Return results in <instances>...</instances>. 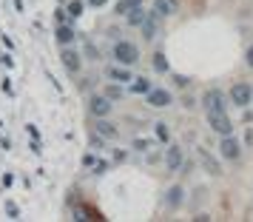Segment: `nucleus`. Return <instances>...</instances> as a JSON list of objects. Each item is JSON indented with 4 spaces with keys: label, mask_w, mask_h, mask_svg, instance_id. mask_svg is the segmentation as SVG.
<instances>
[{
    "label": "nucleus",
    "mask_w": 253,
    "mask_h": 222,
    "mask_svg": "<svg viewBox=\"0 0 253 222\" xmlns=\"http://www.w3.org/2000/svg\"><path fill=\"white\" fill-rule=\"evenodd\" d=\"M114 60L120 66H134L139 60V48L137 43H131V40H117L114 43Z\"/></svg>",
    "instance_id": "obj_1"
},
{
    "label": "nucleus",
    "mask_w": 253,
    "mask_h": 222,
    "mask_svg": "<svg viewBox=\"0 0 253 222\" xmlns=\"http://www.w3.org/2000/svg\"><path fill=\"white\" fill-rule=\"evenodd\" d=\"M202 105H205V114H213V111H228V97L219 89H208L202 94Z\"/></svg>",
    "instance_id": "obj_2"
},
{
    "label": "nucleus",
    "mask_w": 253,
    "mask_h": 222,
    "mask_svg": "<svg viewBox=\"0 0 253 222\" xmlns=\"http://www.w3.org/2000/svg\"><path fill=\"white\" fill-rule=\"evenodd\" d=\"M228 100L236 105V108H248V105L253 103V86H248V83H233Z\"/></svg>",
    "instance_id": "obj_3"
},
{
    "label": "nucleus",
    "mask_w": 253,
    "mask_h": 222,
    "mask_svg": "<svg viewBox=\"0 0 253 222\" xmlns=\"http://www.w3.org/2000/svg\"><path fill=\"white\" fill-rule=\"evenodd\" d=\"M208 126H211V131H216L219 137L233 134V120L228 117V111H213V114H208Z\"/></svg>",
    "instance_id": "obj_4"
},
{
    "label": "nucleus",
    "mask_w": 253,
    "mask_h": 222,
    "mask_svg": "<svg viewBox=\"0 0 253 222\" xmlns=\"http://www.w3.org/2000/svg\"><path fill=\"white\" fill-rule=\"evenodd\" d=\"M60 60H63V66H66V71H69V74H80V69H83V54H80L74 46H63V51H60Z\"/></svg>",
    "instance_id": "obj_5"
},
{
    "label": "nucleus",
    "mask_w": 253,
    "mask_h": 222,
    "mask_svg": "<svg viewBox=\"0 0 253 222\" xmlns=\"http://www.w3.org/2000/svg\"><path fill=\"white\" fill-rule=\"evenodd\" d=\"M219 154H222V160H230V163H236V160L242 157L239 140H236L233 134H225V137H222V142H219Z\"/></svg>",
    "instance_id": "obj_6"
},
{
    "label": "nucleus",
    "mask_w": 253,
    "mask_h": 222,
    "mask_svg": "<svg viewBox=\"0 0 253 222\" xmlns=\"http://www.w3.org/2000/svg\"><path fill=\"white\" fill-rule=\"evenodd\" d=\"M185 154H182V145H176V142H165V168L168 171H179V165H182Z\"/></svg>",
    "instance_id": "obj_7"
},
{
    "label": "nucleus",
    "mask_w": 253,
    "mask_h": 222,
    "mask_svg": "<svg viewBox=\"0 0 253 222\" xmlns=\"http://www.w3.org/2000/svg\"><path fill=\"white\" fill-rule=\"evenodd\" d=\"M111 108H114V103H111L105 94H94L91 100H88V111H91L94 117H108Z\"/></svg>",
    "instance_id": "obj_8"
},
{
    "label": "nucleus",
    "mask_w": 253,
    "mask_h": 222,
    "mask_svg": "<svg viewBox=\"0 0 253 222\" xmlns=\"http://www.w3.org/2000/svg\"><path fill=\"white\" fill-rule=\"evenodd\" d=\"M171 91H168V89H154V86H151V91L145 94V103L151 105V108H165V105H171Z\"/></svg>",
    "instance_id": "obj_9"
},
{
    "label": "nucleus",
    "mask_w": 253,
    "mask_h": 222,
    "mask_svg": "<svg viewBox=\"0 0 253 222\" xmlns=\"http://www.w3.org/2000/svg\"><path fill=\"white\" fill-rule=\"evenodd\" d=\"M54 37H57L60 46H74V40H77L74 23H57V29H54Z\"/></svg>",
    "instance_id": "obj_10"
},
{
    "label": "nucleus",
    "mask_w": 253,
    "mask_h": 222,
    "mask_svg": "<svg viewBox=\"0 0 253 222\" xmlns=\"http://www.w3.org/2000/svg\"><path fill=\"white\" fill-rule=\"evenodd\" d=\"M105 77L126 86V83H131L134 74H131V66H120V63H117V66H108V69H105Z\"/></svg>",
    "instance_id": "obj_11"
},
{
    "label": "nucleus",
    "mask_w": 253,
    "mask_h": 222,
    "mask_svg": "<svg viewBox=\"0 0 253 222\" xmlns=\"http://www.w3.org/2000/svg\"><path fill=\"white\" fill-rule=\"evenodd\" d=\"M139 29H142V37H145V40H154V37H157V29H160V17H157L154 12H148L145 17H142Z\"/></svg>",
    "instance_id": "obj_12"
},
{
    "label": "nucleus",
    "mask_w": 253,
    "mask_h": 222,
    "mask_svg": "<svg viewBox=\"0 0 253 222\" xmlns=\"http://www.w3.org/2000/svg\"><path fill=\"white\" fill-rule=\"evenodd\" d=\"M151 12L157 14L160 20H165V17H171L176 12V0H154V9Z\"/></svg>",
    "instance_id": "obj_13"
},
{
    "label": "nucleus",
    "mask_w": 253,
    "mask_h": 222,
    "mask_svg": "<svg viewBox=\"0 0 253 222\" xmlns=\"http://www.w3.org/2000/svg\"><path fill=\"white\" fill-rule=\"evenodd\" d=\"M182 185H171L168 188V191H165V205H168V208H179V205H182Z\"/></svg>",
    "instance_id": "obj_14"
},
{
    "label": "nucleus",
    "mask_w": 253,
    "mask_h": 222,
    "mask_svg": "<svg viewBox=\"0 0 253 222\" xmlns=\"http://www.w3.org/2000/svg\"><path fill=\"white\" fill-rule=\"evenodd\" d=\"M94 129H97V134H100L103 140H114V137H117L114 123H108L105 117H97V126H94Z\"/></svg>",
    "instance_id": "obj_15"
},
{
    "label": "nucleus",
    "mask_w": 253,
    "mask_h": 222,
    "mask_svg": "<svg viewBox=\"0 0 253 222\" xmlns=\"http://www.w3.org/2000/svg\"><path fill=\"white\" fill-rule=\"evenodd\" d=\"M131 91L134 94H148L151 91V80L148 77H131Z\"/></svg>",
    "instance_id": "obj_16"
},
{
    "label": "nucleus",
    "mask_w": 253,
    "mask_h": 222,
    "mask_svg": "<svg viewBox=\"0 0 253 222\" xmlns=\"http://www.w3.org/2000/svg\"><path fill=\"white\" fill-rule=\"evenodd\" d=\"M151 63H154V71H160V74H168V71H171V63H168V57H165L162 51H157Z\"/></svg>",
    "instance_id": "obj_17"
},
{
    "label": "nucleus",
    "mask_w": 253,
    "mask_h": 222,
    "mask_svg": "<svg viewBox=\"0 0 253 222\" xmlns=\"http://www.w3.org/2000/svg\"><path fill=\"white\" fill-rule=\"evenodd\" d=\"M134 6H142V0H117V6H114V12L120 14V17H126Z\"/></svg>",
    "instance_id": "obj_18"
},
{
    "label": "nucleus",
    "mask_w": 253,
    "mask_h": 222,
    "mask_svg": "<svg viewBox=\"0 0 253 222\" xmlns=\"http://www.w3.org/2000/svg\"><path fill=\"white\" fill-rule=\"evenodd\" d=\"M145 9H142V6H134V9H131V12L126 14V20H128V26H139L142 23V17H145Z\"/></svg>",
    "instance_id": "obj_19"
},
{
    "label": "nucleus",
    "mask_w": 253,
    "mask_h": 222,
    "mask_svg": "<svg viewBox=\"0 0 253 222\" xmlns=\"http://www.w3.org/2000/svg\"><path fill=\"white\" fill-rule=\"evenodd\" d=\"M202 163H205V168H208V174H213V177H219L222 174V165L213 160V157H208V154H202Z\"/></svg>",
    "instance_id": "obj_20"
},
{
    "label": "nucleus",
    "mask_w": 253,
    "mask_h": 222,
    "mask_svg": "<svg viewBox=\"0 0 253 222\" xmlns=\"http://www.w3.org/2000/svg\"><path fill=\"white\" fill-rule=\"evenodd\" d=\"M66 14H69V20H77L83 14V0H71L69 6H66Z\"/></svg>",
    "instance_id": "obj_21"
},
{
    "label": "nucleus",
    "mask_w": 253,
    "mask_h": 222,
    "mask_svg": "<svg viewBox=\"0 0 253 222\" xmlns=\"http://www.w3.org/2000/svg\"><path fill=\"white\" fill-rule=\"evenodd\" d=\"M154 131H157V140L160 142H171V129L165 123H154Z\"/></svg>",
    "instance_id": "obj_22"
},
{
    "label": "nucleus",
    "mask_w": 253,
    "mask_h": 222,
    "mask_svg": "<svg viewBox=\"0 0 253 222\" xmlns=\"http://www.w3.org/2000/svg\"><path fill=\"white\" fill-rule=\"evenodd\" d=\"M105 97L114 103V100H123V83H111L108 89H105Z\"/></svg>",
    "instance_id": "obj_23"
},
{
    "label": "nucleus",
    "mask_w": 253,
    "mask_h": 222,
    "mask_svg": "<svg viewBox=\"0 0 253 222\" xmlns=\"http://www.w3.org/2000/svg\"><path fill=\"white\" fill-rule=\"evenodd\" d=\"M6 214H9V220H17V217H20V208H17V202H12V199H9V202H6Z\"/></svg>",
    "instance_id": "obj_24"
},
{
    "label": "nucleus",
    "mask_w": 253,
    "mask_h": 222,
    "mask_svg": "<svg viewBox=\"0 0 253 222\" xmlns=\"http://www.w3.org/2000/svg\"><path fill=\"white\" fill-rule=\"evenodd\" d=\"M103 145H105L103 137H100V134H91V148H94V151L100 154V151H103Z\"/></svg>",
    "instance_id": "obj_25"
},
{
    "label": "nucleus",
    "mask_w": 253,
    "mask_h": 222,
    "mask_svg": "<svg viewBox=\"0 0 253 222\" xmlns=\"http://www.w3.org/2000/svg\"><path fill=\"white\" fill-rule=\"evenodd\" d=\"M94 174H105V171H108V163H105V160H94Z\"/></svg>",
    "instance_id": "obj_26"
},
{
    "label": "nucleus",
    "mask_w": 253,
    "mask_h": 222,
    "mask_svg": "<svg viewBox=\"0 0 253 222\" xmlns=\"http://www.w3.org/2000/svg\"><path fill=\"white\" fill-rule=\"evenodd\" d=\"M85 54L88 60H100V48H94V43H85Z\"/></svg>",
    "instance_id": "obj_27"
},
{
    "label": "nucleus",
    "mask_w": 253,
    "mask_h": 222,
    "mask_svg": "<svg viewBox=\"0 0 253 222\" xmlns=\"http://www.w3.org/2000/svg\"><path fill=\"white\" fill-rule=\"evenodd\" d=\"M173 83H176L179 89H185V86H188V77H185V74H173Z\"/></svg>",
    "instance_id": "obj_28"
},
{
    "label": "nucleus",
    "mask_w": 253,
    "mask_h": 222,
    "mask_svg": "<svg viewBox=\"0 0 253 222\" xmlns=\"http://www.w3.org/2000/svg\"><path fill=\"white\" fill-rule=\"evenodd\" d=\"M148 145H151L148 140H134V148H137V151H148Z\"/></svg>",
    "instance_id": "obj_29"
},
{
    "label": "nucleus",
    "mask_w": 253,
    "mask_h": 222,
    "mask_svg": "<svg viewBox=\"0 0 253 222\" xmlns=\"http://www.w3.org/2000/svg\"><path fill=\"white\" fill-rule=\"evenodd\" d=\"M57 23H69V14H66V9H57Z\"/></svg>",
    "instance_id": "obj_30"
},
{
    "label": "nucleus",
    "mask_w": 253,
    "mask_h": 222,
    "mask_svg": "<svg viewBox=\"0 0 253 222\" xmlns=\"http://www.w3.org/2000/svg\"><path fill=\"white\" fill-rule=\"evenodd\" d=\"M94 160H97L94 154H85V157H83V165H85V168H91V165H94Z\"/></svg>",
    "instance_id": "obj_31"
},
{
    "label": "nucleus",
    "mask_w": 253,
    "mask_h": 222,
    "mask_svg": "<svg viewBox=\"0 0 253 222\" xmlns=\"http://www.w3.org/2000/svg\"><path fill=\"white\" fill-rule=\"evenodd\" d=\"M245 145H248V148L253 145V129H248V131H245Z\"/></svg>",
    "instance_id": "obj_32"
},
{
    "label": "nucleus",
    "mask_w": 253,
    "mask_h": 222,
    "mask_svg": "<svg viewBox=\"0 0 253 222\" xmlns=\"http://www.w3.org/2000/svg\"><path fill=\"white\" fill-rule=\"evenodd\" d=\"M0 63H3V66H6V69H12V66H14V60L9 57V54H3V57H0Z\"/></svg>",
    "instance_id": "obj_33"
},
{
    "label": "nucleus",
    "mask_w": 253,
    "mask_h": 222,
    "mask_svg": "<svg viewBox=\"0 0 253 222\" xmlns=\"http://www.w3.org/2000/svg\"><path fill=\"white\" fill-rule=\"evenodd\" d=\"M0 89H3V91H6V94H12V83H9V77H6V80L0 83Z\"/></svg>",
    "instance_id": "obj_34"
},
{
    "label": "nucleus",
    "mask_w": 253,
    "mask_h": 222,
    "mask_svg": "<svg viewBox=\"0 0 253 222\" xmlns=\"http://www.w3.org/2000/svg\"><path fill=\"white\" fill-rule=\"evenodd\" d=\"M245 63H248V66H251V69H253V46L248 48V54H245Z\"/></svg>",
    "instance_id": "obj_35"
},
{
    "label": "nucleus",
    "mask_w": 253,
    "mask_h": 222,
    "mask_svg": "<svg viewBox=\"0 0 253 222\" xmlns=\"http://www.w3.org/2000/svg\"><path fill=\"white\" fill-rule=\"evenodd\" d=\"M26 129H29V134H32V140H40V131H37L35 126H26Z\"/></svg>",
    "instance_id": "obj_36"
},
{
    "label": "nucleus",
    "mask_w": 253,
    "mask_h": 222,
    "mask_svg": "<svg viewBox=\"0 0 253 222\" xmlns=\"http://www.w3.org/2000/svg\"><path fill=\"white\" fill-rule=\"evenodd\" d=\"M126 157H128L126 151H114V160H117V163H126Z\"/></svg>",
    "instance_id": "obj_37"
},
{
    "label": "nucleus",
    "mask_w": 253,
    "mask_h": 222,
    "mask_svg": "<svg viewBox=\"0 0 253 222\" xmlns=\"http://www.w3.org/2000/svg\"><path fill=\"white\" fill-rule=\"evenodd\" d=\"M32 151H35V154L43 151V148H40V140H32Z\"/></svg>",
    "instance_id": "obj_38"
},
{
    "label": "nucleus",
    "mask_w": 253,
    "mask_h": 222,
    "mask_svg": "<svg viewBox=\"0 0 253 222\" xmlns=\"http://www.w3.org/2000/svg\"><path fill=\"white\" fill-rule=\"evenodd\" d=\"M88 3H91V6H105L108 0H88Z\"/></svg>",
    "instance_id": "obj_39"
}]
</instances>
